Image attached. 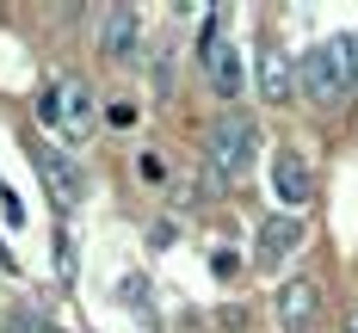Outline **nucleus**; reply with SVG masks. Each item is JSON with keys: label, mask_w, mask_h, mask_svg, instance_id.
<instances>
[{"label": "nucleus", "mask_w": 358, "mask_h": 333, "mask_svg": "<svg viewBox=\"0 0 358 333\" xmlns=\"http://www.w3.org/2000/svg\"><path fill=\"white\" fill-rule=\"evenodd\" d=\"M296 80L315 105H334L346 87H352V37H327L309 56H296Z\"/></svg>", "instance_id": "nucleus-1"}, {"label": "nucleus", "mask_w": 358, "mask_h": 333, "mask_svg": "<svg viewBox=\"0 0 358 333\" xmlns=\"http://www.w3.org/2000/svg\"><path fill=\"white\" fill-rule=\"evenodd\" d=\"M210 167L222 173V179H248L253 167V148H259V130H253V117H241V111H229V117H216L210 124Z\"/></svg>", "instance_id": "nucleus-2"}, {"label": "nucleus", "mask_w": 358, "mask_h": 333, "mask_svg": "<svg viewBox=\"0 0 358 333\" xmlns=\"http://www.w3.org/2000/svg\"><path fill=\"white\" fill-rule=\"evenodd\" d=\"M31 161H37V173H43V191H50L56 216H69L74 204H80V167H74L62 148H50V142H31Z\"/></svg>", "instance_id": "nucleus-3"}, {"label": "nucleus", "mask_w": 358, "mask_h": 333, "mask_svg": "<svg viewBox=\"0 0 358 333\" xmlns=\"http://www.w3.org/2000/svg\"><path fill=\"white\" fill-rule=\"evenodd\" d=\"M198 50H204L198 62H204V74H210L216 99H229V105H235V99H241V50H235V43H222L216 19L204 25V43H198Z\"/></svg>", "instance_id": "nucleus-4"}, {"label": "nucleus", "mask_w": 358, "mask_h": 333, "mask_svg": "<svg viewBox=\"0 0 358 333\" xmlns=\"http://www.w3.org/2000/svg\"><path fill=\"white\" fill-rule=\"evenodd\" d=\"M296 247H303V216H290V210L285 216H266L259 222V241H253V265L259 272H278Z\"/></svg>", "instance_id": "nucleus-5"}, {"label": "nucleus", "mask_w": 358, "mask_h": 333, "mask_svg": "<svg viewBox=\"0 0 358 333\" xmlns=\"http://www.w3.org/2000/svg\"><path fill=\"white\" fill-rule=\"evenodd\" d=\"M272 191H278V204H290V216L315 198V173H309V161L296 148H278L272 154Z\"/></svg>", "instance_id": "nucleus-6"}, {"label": "nucleus", "mask_w": 358, "mask_h": 333, "mask_svg": "<svg viewBox=\"0 0 358 333\" xmlns=\"http://www.w3.org/2000/svg\"><path fill=\"white\" fill-rule=\"evenodd\" d=\"M143 43V13L136 6H106V25H99V56L106 62H130Z\"/></svg>", "instance_id": "nucleus-7"}, {"label": "nucleus", "mask_w": 358, "mask_h": 333, "mask_svg": "<svg viewBox=\"0 0 358 333\" xmlns=\"http://www.w3.org/2000/svg\"><path fill=\"white\" fill-rule=\"evenodd\" d=\"M259 93H266V105H290V93H303L296 62H290L278 43H266V50H259Z\"/></svg>", "instance_id": "nucleus-8"}, {"label": "nucleus", "mask_w": 358, "mask_h": 333, "mask_svg": "<svg viewBox=\"0 0 358 333\" xmlns=\"http://www.w3.org/2000/svg\"><path fill=\"white\" fill-rule=\"evenodd\" d=\"M272 309H278V327H285V333H303L315 315H322V290H315L309 278H290L285 290H278V302H272Z\"/></svg>", "instance_id": "nucleus-9"}, {"label": "nucleus", "mask_w": 358, "mask_h": 333, "mask_svg": "<svg viewBox=\"0 0 358 333\" xmlns=\"http://www.w3.org/2000/svg\"><path fill=\"white\" fill-rule=\"evenodd\" d=\"M56 105H62V130L69 136H87L93 130V93H87V80H62L56 87Z\"/></svg>", "instance_id": "nucleus-10"}, {"label": "nucleus", "mask_w": 358, "mask_h": 333, "mask_svg": "<svg viewBox=\"0 0 358 333\" xmlns=\"http://www.w3.org/2000/svg\"><path fill=\"white\" fill-rule=\"evenodd\" d=\"M117 296H124V302H130V309H143V296H148V284H143V278H124V284H117Z\"/></svg>", "instance_id": "nucleus-11"}, {"label": "nucleus", "mask_w": 358, "mask_h": 333, "mask_svg": "<svg viewBox=\"0 0 358 333\" xmlns=\"http://www.w3.org/2000/svg\"><path fill=\"white\" fill-rule=\"evenodd\" d=\"M6 333H50L37 315H6Z\"/></svg>", "instance_id": "nucleus-12"}, {"label": "nucleus", "mask_w": 358, "mask_h": 333, "mask_svg": "<svg viewBox=\"0 0 358 333\" xmlns=\"http://www.w3.org/2000/svg\"><path fill=\"white\" fill-rule=\"evenodd\" d=\"M0 222H25V210H19V198L0 185Z\"/></svg>", "instance_id": "nucleus-13"}, {"label": "nucleus", "mask_w": 358, "mask_h": 333, "mask_svg": "<svg viewBox=\"0 0 358 333\" xmlns=\"http://www.w3.org/2000/svg\"><path fill=\"white\" fill-rule=\"evenodd\" d=\"M106 117H111V124H136V105H130V99H111Z\"/></svg>", "instance_id": "nucleus-14"}, {"label": "nucleus", "mask_w": 358, "mask_h": 333, "mask_svg": "<svg viewBox=\"0 0 358 333\" xmlns=\"http://www.w3.org/2000/svg\"><path fill=\"white\" fill-rule=\"evenodd\" d=\"M352 87H358V31H352Z\"/></svg>", "instance_id": "nucleus-15"}, {"label": "nucleus", "mask_w": 358, "mask_h": 333, "mask_svg": "<svg viewBox=\"0 0 358 333\" xmlns=\"http://www.w3.org/2000/svg\"><path fill=\"white\" fill-rule=\"evenodd\" d=\"M0 272H13V253H6V241H0Z\"/></svg>", "instance_id": "nucleus-16"}, {"label": "nucleus", "mask_w": 358, "mask_h": 333, "mask_svg": "<svg viewBox=\"0 0 358 333\" xmlns=\"http://www.w3.org/2000/svg\"><path fill=\"white\" fill-rule=\"evenodd\" d=\"M346 333H358V302H352V315H346Z\"/></svg>", "instance_id": "nucleus-17"}, {"label": "nucleus", "mask_w": 358, "mask_h": 333, "mask_svg": "<svg viewBox=\"0 0 358 333\" xmlns=\"http://www.w3.org/2000/svg\"><path fill=\"white\" fill-rule=\"evenodd\" d=\"M50 333H56V327H50Z\"/></svg>", "instance_id": "nucleus-18"}]
</instances>
